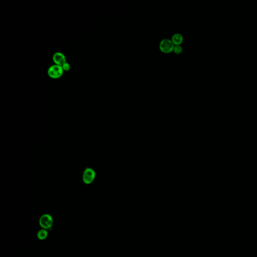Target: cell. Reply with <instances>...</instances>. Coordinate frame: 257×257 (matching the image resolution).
Masks as SVG:
<instances>
[{
	"label": "cell",
	"mask_w": 257,
	"mask_h": 257,
	"mask_svg": "<svg viewBox=\"0 0 257 257\" xmlns=\"http://www.w3.org/2000/svg\"><path fill=\"white\" fill-rule=\"evenodd\" d=\"M53 59L56 65L62 66L66 63V58L63 54L57 52L54 54Z\"/></svg>",
	"instance_id": "cell-5"
},
{
	"label": "cell",
	"mask_w": 257,
	"mask_h": 257,
	"mask_svg": "<svg viewBox=\"0 0 257 257\" xmlns=\"http://www.w3.org/2000/svg\"><path fill=\"white\" fill-rule=\"evenodd\" d=\"M183 37L180 33H176L173 35L171 41L174 45H181L183 42Z\"/></svg>",
	"instance_id": "cell-6"
},
{
	"label": "cell",
	"mask_w": 257,
	"mask_h": 257,
	"mask_svg": "<svg viewBox=\"0 0 257 257\" xmlns=\"http://www.w3.org/2000/svg\"><path fill=\"white\" fill-rule=\"evenodd\" d=\"M174 46V44L173 43L171 40L169 39H164L160 43V50L164 53H170L173 51Z\"/></svg>",
	"instance_id": "cell-1"
},
{
	"label": "cell",
	"mask_w": 257,
	"mask_h": 257,
	"mask_svg": "<svg viewBox=\"0 0 257 257\" xmlns=\"http://www.w3.org/2000/svg\"><path fill=\"white\" fill-rule=\"evenodd\" d=\"M173 51L176 54H180L183 51V47L181 45H175Z\"/></svg>",
	"instance_id": "cell-8"
},
{
	"label": "cell",
	"mask_w": 257,
	"mask_h": 257,
	"mask_svg": "<svg viewBox=\"0 0 257 257\" xmlns=\"http://www.w3.org/2000/svg\"><path fill=\"white\" fill-rule=\"evenodd\" d=\"M62 67L63 68L64 70H65V71H68L70 69V65L69 64H67L66 62L64 64V65L62 66Z\"/></svg>",
	"instance_id": "cell-9"
},
{
	"label": "cell",
	"mask_w": 257,
	"mask_h": 257,
	"mask_svg": "<svg viewBox=\"0 0 257 257\" xmlns=\"http://www.w3.org/2000/svg\"><path fill=\"white\" fill-rule=\"evenodd\" d=\"M96 177V173L94 169L90 168H86L83 173V180L86 184H90L92 183Z\"/></svg>",
	"instance_id": "cell-3"
},
{
	"label": "cell",
	"mask_w": 257,
	"mask_h": 257,
	"mask_svg": "<svg viewBox=\"0 0 257 257\" xmlns=\"http://www.w3.org/2000/svg\"><path fill=\"white\" fill-rule=\"evenodd\" d=\"M48 236V232L46 229H42L39 230L37 234V237L39 240H43L45 239Z\"/></svg>",
	"instance_id": "cell-7"
},
{
	"label": "cell",
	"mask_w": 257,
	"mask_h": 257,
	"mask_svg": "<svg viewBox=\"0 0 257 257\" xmlns=\"http://www.w3.org/2000/svg\"><path fill=\"white\" fill-rule=\"evenodd\" d=\"M53 224V219L49 214L42 215L39 219V225L44 229H49Z\"/></svg>",
	"instance_id": "cell-2"
},
{
	"label": "cell",
	"mask_w": 257,
	"mask_h": 257,
	"mask_svg": "<svg viewBox=\"0 0 257 257\" xmlns=\"http://www.w3.org/2000/svg\"><path fill=\"white\" fill-rule=\"evenodd\" d=\"M64 69L62 66L54 65L51 66L48 70V75L52 79H58L63 74Z\"/></svg>",
	"instance_id": "cell-4"
}]
</instances>
